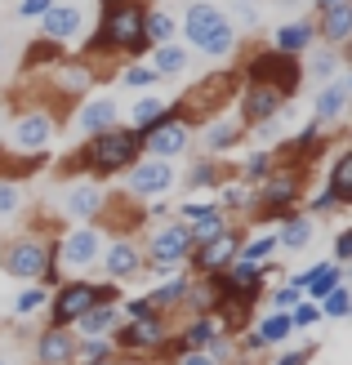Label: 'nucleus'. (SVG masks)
<instances>
[{"mask_svg": "<svg viewBox=\"0 0 352 365\" xmlns=\"http://www.w3.org/2000/svg\"><path fill=\"white\" fill-rule=\"evenodd\" d=\"M139 156H143V134L129 130V125H112V130L85 134L81 152L71 156V160H63V170H81V174H89L94 182H103V178L125 174Z\"/></svg>", "mask_w": 352, "mask_h": 365, "instance_id": "obj_1", "label": "nucleus"}, {"mask_svg": "<svg viewBox=\"0 0 352 365\" xmlns=\"http://www.w3.org/2000/svg\"><path fill=\"white\" fill-rule=\"evenodd\" d=\"M178 36L183 45L206 53V58H232L241 45V27L232 23V14L214 0H192L178 18Z\"/></svg>", "mask_w": 352, "mask_h": 365, "instance_id": "obj_2", "label": "nucleus"}, {"mask_svg": "<svg viewBox=\"0 0 352 365\" xmlns=\"http://www.w3.org/2000/svg\"><path fill=\"white\" fill-rule=\"evenodd\" d=\"M143 14L147 0H125V5H112L99 14V31L85 41V53H125V58H147L152 41L143 36Z\"/></svg>", "mask_w": 352, "mask_h": 365, "instance_id": "obj_3", "label": "nucleus"}, {"mask_svg": "<svg viewBox=\"0 0 352 365\" xmlns=\"http://www.w3.org/2000/svg\"><path fill=\"white\" fill-rule=\"evenodd\" d=\"M303 76H308V71H303V58L281 53V49H272V45L246 58V81H254V85H272L276 94H286V98L299 94Z\"/></svg>", "mask_w": 352, "mask_h": 365, "instance_id": "obj_4", "label": "nucleus"}, {"mask_svg": "<svg viewBox=\"0 0 352 365\" xmlns=\"http://www.w3.org/2000/svg\"><path fill=\"white\" fill-rule=\"evenodd\" d=\"M299 196H303V174H299V165H290V170L276 165L263 182H258V192L250 196V205H258V223H276L286 210L299 205Z\"/></svg>", "mask_w": 352, "mask_h": 365, "instance_id": "obj_5", "label": "nucleus"}, {"mask_svg": "<svg viewBox=\"0 0 352 365\" xmlns=\"http://www.w3.org/2000/svg\"><path fill=\"white\" fill-rule=\"evenodd\" d=\"M49 263H59L54 259V241L31 236V232L14 236V241H5V250H0V267H5L14 281H41Z\"/></svg>", "mask_w": 352, "mask_h": 365, "instance_id": "obj_6", "label": "nucleus"}, {"mask_svg": "<svg viewBox=\"0 0 352 365\" xmlns=\"http://www.w3.org/2000/svg\"><path fill=\"white\" fill-rule=\"evenodd\" d=\"M188 254H192V236L183 223H174V218H161V227L147 236V250H143V267H152L156 277H170L174 267L188 263Z\"/></svg>", "mask_w": 352, "mask_h": 365, "instance_id": "obj_7", "label": "nucleus"}, {"mask_svg": "<svg viewBox=\"0 0 352 365\" xmlns=\"http://www.w3.org/2000/svg\"><path fill=\"white\" fill-rule=\"evenodd\" d=\"M54 130H59L54 112H45V107H27V112L14 116L5 148L18 152V156H45V148L54 143Z\"/></svg>", "mask_w": 352, "mask_h": 365, "instance_id": "obj_8", "label": "nucleus"}, {"mask_svg": "<svg viewBox=\"0 0 352 365\" xmlns=\"http://www.w3.org/2000/svg\"><path fill=\"white\" fill-rule=\"evenodd\" d=\"M94 303H103V285L99 281H59L54 285V299H49V321L54 325H76V317H85Z\"/></svg>", "mask_w": 352, "mask_h": 365, "instance_id": "obj_9", "label": "nucleus"}, {"mask_svg": "<svg viewBox=\"0 0 352 365\" xmlns=\"http://www.w3.org/2000/svg\"><path fill=\"white\" fill-rule=\"evenodd\" d=\"M192 148V120L170 112L165 120H156L152 130H143V156H161V160H174Z\"/></svg>", "mask_w": 352, "mask_h": 365, "instance_id": "obj_10", "label": "nucleus"}, {"mask_svg": "<svg viewBox=\"0 0 352 365\" xmlns=\"http://www.w3.org/2000/svg\"><path fill=\"white\" fill-rule=\"evenodd\" d=\"M99 254H103V232L89 227V223L76 227V232H67L63 241H54V259H59L63 272H85V267H94Z\"/></svg>", "mask_w": 352, "mask_h": 365, "instance_id": "obj_11", "label": "nucleus"}, {"mask_svg": "<svg viewBox=\"0 0 352 365\" xmlns=\"http://www.w3.org/2000/svg\"><path fill=\"white\" fill-rule=\"evenodd\" d=\"M276 116H286V94H276L272 85L246 81V89L236 94V120L246 125V130H254V125L276 120Z\"/></svg>", "mask_w": 352, "mask_h": 365, "instance_id": "obj_12", "label": "nucleus"}, {"mask_svg": "<svg viewBox=\"0 0 352 365\" xmlns=\"http://www.w3.org/2000/svg\"><path fill=\"white\" fill-rule=\"evenodd\" d=\"M174 187V160H161V156H139L134 165L125 170V192L143 200V196H161Z\"/></svg>", "mask_w": 352, "mask_h": 365, "instance_id": "obj_13", "label": "nucleus"}, {"mask_svg": "<svg viewBox=\"0 0 352 365\" xmlns=\"http://www.w3.org/2000/svg\"><path fill=\"white\" fill-rule=\"evenodd\" d=\"M170 218L188 227L192 245H196V241H210V236H218L223 227H232V223H228V210H218V200H183Z\"/></svg>", "mask_w": 352, "mask_h": 365, "instance_id": "obj_14", "label": "nucleus"}, {"mask_svg": "<svg viewBox=\"0 0 352 365\" xmlns=\"http://www.w3.org/2000/svg\"><path fill=\"white\" fill-rule=\"evenodd\" d=\"M81 31H85V9L76 0H54L41 14V41H54L67 49L71 41H81Z\"/></svg>", "mask_w": 352, "mask_h": 365, "instance_id": "obj_15", "label": "nucleus"}, {"mask_svg": "<svg viewBox=\"0 0 352 365\" xmlns=\"http://www.w3.org/2000/svg\"><path fill=\"white\" fill-rule=\"evenodd\" d=\"M236 245H241V232L236 227H223L218 236H210V241H196L192 254H188V263H192L196 277H210V272H223L236 259Z\"/></svg>", "mask_w": 352, "mask_h": 365, "instance_id": "obj_16", "label": "nucleus"}, {"mask_svg": "<svg viewBox=\"0 0 352 365\" xmlns=\"http://www.w3.org/2000/svg\"><path fill=\"white\" fill-rule=\"evenodd\" d=\"M165 312H152V317H134V321H125L121 325V334H116V343L125 352H156V348H165Z\"/></svg>", "mask_w": 352, "mask_h": 365, "instance_id": "obj_17", "label": "nucleus"}, {"mask_svg": "<svg viewBox=\"0 0 352 365\" xmlns=\"http://www.w3.org/2000/svg\"><path fill=\"white\" fill-rule=\"evenodd\" d=\"M312 27H317V41L321 45L343 49L352 41V0H339V5H330V9H317Z\"/></svg>", "mask_w": 352, "mask_h": 365, "instance_id": "obj_18", "label": "nucleus"}, {"mask_svg": "<svg viewBox=\"0 0 352 365\" xmlns=\"http://www.w3.org/2000/svg\"><path fill=\"white\" fill-rule=\"evenodd\" d=\"M99 259H103V272H107V281H129V277H139V272H143V250L134 245V241H129V236H121V241H112V245H107L103 254H99Z\"/></svg>", "mask_w": 352, "mask_h": 365, "instance_id": "obj_19", "label": "nucleus"}, {"mask_svg": "<svg viewBox=\"0 0 352 365\" xmlns=\"http://www.w3.org/2000/svg\"><path fill=\"white\" fill-rule=\"evenodd\" d=\"M348 98H352V81H348V76L326 81V85L317 89V103H312V120H317V125H335V120H343Z\"/></svg>", "mask_w": 352, "mask_h": 365, "instance_id": "obj_20", "label": "nucleus"}, {"mask_svg": "<svg viewBox=\"0 0 352 365\" xmlns=\"http://www.w3.org/2000/svg\"><path fill=\"white\" fill-rule=\"evenodd\" d=\"M63 210L71 214V218H81V223H89V218H99L103 210H107V192H103V182H71L67 187V196H63Z\"/></svg>", "mask_w": 352, "mask_h": 365, "instance_id": "obj_21", "label": "nucleus"}, {"mask_svg": "<svg viewBox=\"0 0 352 365\" xmlns=\"http://www.w3.org/2000/svg\"><path fill=\"white\" fill-rule=\"evenodd\" d=\"M312 232H317V218H312L308 210H286L281 218H276V250H308Z\"/></svg>", "mask_w": 352, "mask_h": 365, "instance_id": "obj_22", "label": "nucleus"}, {"mask_svg": "<svg viewBox=\"0 0 352 365\" xmlns=\"http://www.w3.org/2000/svg\"><path fill=\"white\" fill-rule=\"evenodd\" d=\"M290 285H299L303 289V299H312V303H321L335 285H343V267L330 259V263H312V267H303L299 277H294Z\"/></svg>", "mask_w": 352, "mask_h": 365, "instance_id": "obj_23", "label": "nucleus"}, {"mask_svg": "<svg viewBox=\"0 0 352 365\" xmlns=\"http://www.w3.org/2000/svg\"><path fill=\"white\" fill-rule=\"evenodd\" d=\"M272 49H281V53H294V58H303V53L317 45V27H312V18H290V23H281L272 31Z\"/></svg>", "mask_w": 352, "mask_h": 365, "instance_id": "obj_24", "label": "nucleus"}, {"mask_svg": "<svg viewBox=\"0 0 352 365\" xmlns=\"http://www.w3.org/2000/svg\"><path fill=\"white\" fill-rule=\"evenodd\" d=\"M36 356L41 365H71L76 361V334L67 325H49V330L36 339Z\"/></svg>", "mask_w": 352, "mask_h": 365, "instance_id": "obj_25", "label": "nucleus"}, {"mask_svg": "<svg viewBox=\"0 0 352 365\" xmlns=\"http://www.w3.org/2000/svg\"><path fill=\"white\" fill-rule=\"evenodd\" d=\"M89 85H94V67H89V63H81V58H76V63H67V58L54 63V89H59L63 103L81 98Z\"/></svg>", "mask_w": 352, "mask_h": 365, "instance_id": "obj_26", "label": "nucleus"}, {"mask_svg": "<svg viewBox=\"0 0 352 365\" xmlns=\"http://www.w3.org/2000/svg\"><path fill=\"white\" fill-rule=\"evenodd\" d=\"M112 125H121V112H116V103L107 94L81 103V112H76V130L81 134H99V130H112Z\"/></svg>", "mask_w": 352, "mask_h": 365, "instance_id": "obj_27", "label": "nucleus"}, {"mask_svg": "<svg viewBox=\"0 0 352 365\" xmlns=\"http://www.w3.org/2000/svg\"><path fill=\"white\" fill-rule=\"evenodd\" d=\"M174 112V103L170 98H161V94H152V89H143V94L134 98V107H129V130H152L156 120H165Z\"/></svg>", "mask_w": 352, "mask_h": 365, "instance_id": "obj_28", "label": "nucleus"}, {"mask_svg": "<svg viewBox=\"0 0 352 365\" xmlns=\"http://www.w3.org/2000/svg\"><path fill=\"white\" fill-rule=\"evenodd\" d=\"M241 138H246V125H241L236 116L232 120H206V138H201V143H206V156H223V152H232L236 148V143Z\"/></svg>", "mask_w": 352, "mask_h": 365, "instance_id": "obj_29", "label": "nucleus"}, {"mask_svg": "<svg viewBox=\"0 0 352 365\" xmlns=\"http://www.w3.org/2000/svg\"><path fill=\"white\" fill-rule=\"evenodd\" d=\"M152 53V67L161 81H174V76H183V71H188V45H178V41H165V45H152L147 49Z\"/></svg>", "mask_w": 352, "mask_h": 365, "instance_id": "obj_30", "label": "nucleus"}, {"mask_svg": "<svg viewBox=\"0 0 352 365\" xmlns=\"http://www.w3.org/2000/svg\"><path fill=\"white\" fill-rule=\"evenodd\" d=\"M116 325H121L116 303H94L85 317H76V334H81V339H107Z\"/></svg>", "mask_w": 352, "mask_h": 365, "instance_id": "obj_31", "label": "nucleus"}, {"mask_svg": "<svg viewBox=\"0 0 352 365\" xmlns=\"http://www.w3.org/2000/svg\"><path fill=\"white\" fill-rule=\"evenodd\" d=\"M188 289H192V277L188 272H170V281H161L152 294H147V303L156 307V312H165V307H178V303H188Z\"/></svg>", "mask_w": 352, "mask_h": 365, "instance_id": "obj_32", "label": "nucleus"}, {"mask_svg": "<svg viewBox=\"0 0 352 365\" xmlns=\"http://www.w3.org/2000/svg\"><path fill=\"white\" fill-rule=\"evenodd\" d=\"M143 36H147L152 45L174 41V36H178V18H174L170 9H161V5H152V0H147V14H143Z\"/></svg>", "mask_w": 352, "mask_h": 365, "instance_id": "obj_33", "label": "nucleus"}, {"mask_svg": "<svg viewBox=\"0 0 352 365\" xmlns=\"http://www.w3.org/2000/svg\"><path fill=\"white\" fill-rule=\"evenodd\" d=\"M218 334H223V321H218L214 312H201V317L188 325V330H183V339H178V343H183L188 352H201V348H210Z\"/></svg>", "mask_w": 352, "mask_h": 365, "instance_id": "obj_34", "label": "nucleus"}, {"mask_svg": "<svg viewBox=\"0 0 352 365\" xmlns=\"http://www.w3.org/2000/svg\"><path fill=\"white\" fill-rule=\"evenodd\" d=\"M223 178H228V170L218 165L214 156H206V160H196V165H192L188 174H183V182H188L192 192H214V187H218V182H223Z\"/></svg>", "mask_w": 352, "mask_h": 365, "instance_id": "obj_35", "label": "nucleus"}, {"mask_svg": "<svg viewBox=\"0 0 352 365\" xmlns=\"http://www.w3.org/2000/svg\"><path fill=\"white\" fill-rule=\"evenodd\" d=\"M326 187L335 192L343 205H352V152H348V148L335 156V165H330V182H326Z\"/></svg>", "mask_w": 352, "mask_h": 365, "instance_id": "obj_36", "label": "nucleus"}, {"mask_svg": "<svg viewBox=\"0 0 352 365\" xmlns=\"http://www.w3.org/2000/svg\"><path fill=\"white\" fill-rule=\"evenodd\" d=\"M272 254H276V236L272 232H258V236H250V241L236 245V259L241 263H268Z\"/></svg>", "mask_w": 352, "mask_h": 365, "instance_id": "obj_37", "label": "nucleus"}, {"mask_svg": "<svg viewBox=\"0 0 352 365\" xmlns=\"http://www.w3.org/2000/svg\"><path fill=\"white\" fill-rule=\"evenodd\" d=\"M272 170H276V152H250L246 165L236 170V178H241V182H263Z\"/></svg>", "mask_w": 352, "mask_h": 365, "instance_id": "obj_38", "label": "nucleus"}, {"mask_svg": "<svg viewBox=\"0 0 352 365\" xmlns=\"http://www.w3.org/2000/svg\"><path fill=\"white\" fill-rule=\"evenodd\" d=\"M317 49V58H312V67H303V71H312V76H317V85H326V81H335L339 76V49H330V45H312Z\"/></svg>", "mask_w": 352, "mask_h": 365, "instance_id": "obj_39", "label": "nucleus"}, {"mask_svg": "<svg viewBox=\"0 0 352 365\" xmlns=\"http://www.w3.org/2000/svg\"><path fill=\"white\" fill-rule=\"evenodd\" d=\"M290 330H294V325H290V312H268V317H258V339H263V343H286L290 339Z\"/></svg>", "mask_w": 352, "mask_h": 365, "instance_id": "obj_40", "label": "nucleus"}, {"mask_svg": "<svg viewBox=\"0 0 352 365\" xmlns=\"http://www.w3.org/2000/svg\"><path fill=\"white\" fill-rule=\"evenodd\" d=\"M121 85H125V89H134V94H143V89H156V85H161V76H156V71L147 67V63H139V58H134V63L121 71Z\"/></svg>", "mask_w": 352, "mask_h": 365, "instance_id": "obj_41", "label": "nucleus"}, {"mask_svg": "<svg viewBox=\"0 0 352 365\" xmlns=\"http://www.w3.org/2000/svg\"><path fill=\"white\" fill-rule=\"evenodd\" d=\"M45 303H49V285H31L27 281V289L14 299V317H31V312H41Z\"/></svg>", "mask_w": 352, "mask_h": 365, "instance_id": "obj_42", "label": "nucleus"}, {"mask_svg": "<svg viewBox=\"0 0 352 365\" xmlns=\"http://www.w3.org/2000/svg\"><path fill=\"white\" fill-rule=\"evenodd\" d=\"M317 307H321V317L343 321V317H348V307H352V299H348V289H343V285H335V289H330V294H326Z\"/></svg>", "mask_w": 352, "mask_h": 365, "instance_id": "obj_43", "label": "nucleus"}, {"mask_svg": "<svg viewBox=\"0 0 352 365\" xmlns=\"http://www.w3.org/2000/svg\"><path fill=\"white\" fill-rule=\"evenodd\" d=\"M18 210H23V187L9 178H0V218H14Z\"/></svg>", "mask_w": 352, "mask_h": 365, "instance_id": "obj_44", "label": "nucleus"}, {"mask_svg": "<svg viewBox=\"0 0 352 365\" xmlns=\"http://www.w3.org/2000/svg\"><path fill=\"white\" fill-rule=\"evenodd\" d=\"M317 321H321V307L312 299H299L290 307V325H294V330H308V325H317Z\"/></svg>", "mask_w": 352, "mask_h": 365, "instance_id": "obj_45", "label": "nucleus"}, {"mask_svg": "<svg viewBox=\"0 0 352 365\" xmlns=\"http://www.w3.org/2000/svg\"><path fill=\"white\" fill-rule=\"evenodd\" d=\"M76 356L89 365V361H107V356H112V343H107V339H81L76 343Z\"/></svg>", "mask_w": 352, "mask_h": 365, "instance_id": "obj_46", "label": "nucleus"}, {"mask_svg": "<svg viewBox=\"0 0 352 365\" xmlns=\"http://www.w3.org/2000/svg\"><path fill=\"white\" fill-rule=\"evenodd\" d=\"M299 299H303V289H299V285H290V281L272 289V307H276V312H290V307L299 303Z\"/></svg>", "mask_w": 352, "mask_h": 365, "instance_id": "obj_47", "label": "nucleus"}, {"mask_svg": "<svg viewBox=\"0 0 352 365\" xmlns=\"http://www.w3.org/2000/svg\"><path fill=\"white\" fill-rule=\"evenodd\" d=\"M339 205H343V200H339L335 192H330V187H321L317 196H312V218H317V214H335Z\"/></svg>", "mask_w": 352, "mask_h": 365, "instance_id": "obj_48", "label": "nucleus"}, {"mask_svg": "<svg viewBox=\"0 0 352 365\" xmlns=\"http://www.w3.org/2000/svg\"><path fill=\"white\" fill-rule=\"evenodd\" d=\"M54 5V0H18V18H36L41 23V14Z\"/></svg>", "mask_w": 352, "mask_h": 365, "instance_id": "obj_49", "label": "nucleus"}, {"mask_svg": "<svg viewBox=\"0 0 352 365\" xmlns=\"http://www.w3.org/2000/svg\"><path fill=\"white\" fill-rule=\"evenodd\" d=\"M352 259V232L343 227L339 236H335V263H348Z\"/></svg>", "mask_w": 352, "mask_h": 365, "instance_id": "obj_50", "label": "nucleus"}, {"mask_svg": "<svg viewBox=\"0 0 352 365\" xmlns=\"http://www.w3.org/2000/svg\"><path fill=\"white\" fill-rule=\"evenodd\" d=\"M312 352H317V348H299V352H286V356H276L272 365H308V361H312Z\"/></svg>", "mask_w": 352, "mask_h": 365, "instance_id": "obj_51", "label": "nucleus"}, {"mask_svg": "<svg viewBox=\"0 0 352 365\" xmlns=\"http://www.w3.org/2000/svg\"><path fill=\"white\" fill-rule=\"evenodd\" d=\"M178 365H218V361H214L210 352H183V356H178Z\"/></svg>", "mask_w": 352, "mask_h": 365, "instance_id": "obj_52", "label": "nucleus"}, {"mask_svg": "<svg viewBox=\"0 0 352 365\" xmlns=\"http://www.w3.org/2000/svg\"><path fill=\"white\" fill-rule=\"evenodd\" d=\"M241 348H250V352H258V348H263V339H258V334H254V330H250V334H246V339H241Z\"/></svg>", "mask_w": 352, "mask_h": 365, "instance_id": "obj_53", "label": "nucleus"}, {"mask_svg": "<svg viewBox=\"0 0 352 365\" xmlns=\"http://www.w3.org/2000/svg\"><path fill=\"white\" fill-rule=\"evenodd\" d=\"M330 5H339V0H312V9H330Z\"/></svg>", "mask_w": 352, "mask_h": 365, "instance_id": "obj_54", "label": "nucleus"}, {"mask_svg": "<svg viewBox=\"0 0 352 365\" xmlns=\"http://www.w3.org/2000/svg\"><path fill=\"white\" fill-rule=\"evenodd\" d=\"M112 5H125V0H99V9H112Z\"/></svg>", "mask_w": 352, "mask_h": 365, "instance_id": "obj_55", "label": "nucleus"}, {"mask_svg": "<svg viewBox=\"0 0 352 365\" xmlns=\"http://www.w3.org/2000/svg\"><path fill=\"white\" fill-rule=\"evenodd\" d=\"M232 5H258V0H232Z\"/></svg>", "mask_w": 352, "mask_h": 365, "instance_id": "obj_56", "label": "nucleus"}, {"mask_svg": "<svg viewBox=\"0 0 352 365\" xmlns=\"http://www.w3.org/2000/svg\"><path fill=\"white\" fill-rule=\"evenodd\" d=\"M89 365H112V356H107V361H89Z\"/></svg>", "mask_w": 352, "mask_h": 365, "instance_id": "obj_57", "label": "nucleus"}, {"mask_svg": "<svg viewBox=\"0 0 352 365\" xmlns=\"http://www.w3.org/2000/svg\"><path fill=\"white\" fill-rule=\"evenodd\" d=\"M0 53H5V36H0Z\"/></svg>", "mask_w": 352, "mask_h": 365, "instance_id": "obj_58", "label": "nucleus"}, {"mask_svg": "<svg viewBox=\"0 0 352 365\" xmlns=\"http://www.w3.org/2000/svg\"><path fill=\"white\" fill-rule=\"evenodd\" d=\"M0 365H9V361H5V356H0Z\"/></svg>", "mask_w": 352, "mask_h": 365, "instance_id": "obj_59", "label": "nucleus"}]
</instances>
